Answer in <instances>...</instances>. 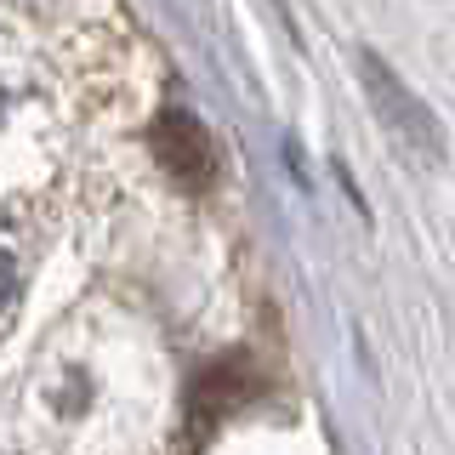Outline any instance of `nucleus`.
<instances>
[{
	"label": "nucleus",
	"instance_id": "nucleus-1",
	"mask_svg": "<svg viewBox=\"0 0 455 455\" xmlns=\"http://www.w3.org/2000/svg\"><path fill=\"white\" fill-rule=\"evenodd\" d=\"M23 291V262H18V234H12L6 222H0V319H6V307L18 302Z\"/></svg>",
	"mask_w": 455,
	"mask_h": 455
},
{
	"label": "nucleus",
	"instance_id": "nucleus-2",
	"mask_svg": "<svg viewBox=\"0 0 455 455\" xmlns=\"http://www.w3.org/2000/svg\"><path fill=\"white\" fill-rule=\"evenodd\" d=\"M12 103H18V92H12V75H6V63H0V120L12 114Z\"/></svg>",
	"mask_w": 455,
	"mask_h": 455
}]
</instances>
